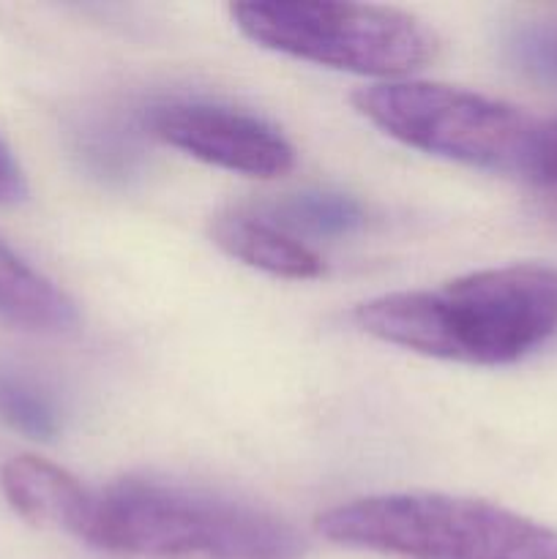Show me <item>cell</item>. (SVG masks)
Segmentation results:
<instances>
[{"label": "cell", "mask_w": 557, "mask_h": 559, "mask_svg": "<svg viewBox=\"0 0 557 559\" xmlns=\"http://www.w3.org/2000/svg\"><path fill=\"white\" fill-rule=\"evenodd\" d=\"M366 336L407 353L467 366H508L557 333V267H486L413 293L355 306Z\"/></svg>", "instance_id": "cell-1"}, {"label": "cell", "mask_w": 557, "mask_h": 559, "mask_svg": "<svg viewBox=\"0 0 557 559\" xmlns=\"http://www.w3.org/2000/svg\"><path fill=\"white\" fill-rule=\"evenodd\" d=\"M82 544L151 559L304 557V538L273 513L156 478H120L98 489Z\"/></svg>", "instance_id": "cell-2"}, {"label": "cell", "mask_w": 557, "mask_h": 559, "mask_svg": "<svg viewBox=\"0 0 557 559\" xmlns=\"http://www.w3.org/2000/svg\"><path fill=\"white\" fill-rule=\"evenodd\" d=\"M317 533L399 559H557V530L495 502L429 491L342 502L317 516Z\"/></svg>", "instance_id": "cell-3"}, {"label": "cell", "mask_w": 557, "mask_h": 559, "mask_svg": "<svg viewBox=\"0 0 557 559\" xmlns=\"http://www.w3.org/2000/svg\"><path fill=\"white\" fill-rule=\"evenodd\" d=\"M229 14L262 49L349 74L388 76V82L418 71L437 49L424 22L388 5L251 0L229 5Z\"/></svg>", "instance_id": "cell-4"}, {"label": "cell", "mask_w": 557, "mask_h": 559, "mask_svg": "<svg viewBox=\"0 0 557 559\" xmlns=\"http://www.w3.org/2000/svg\"><path fill=\"white\" fill-rule=\"evenodd\" d=\"M360 118L402 145L524 178L538 120L497 98L424 80H393L353 96Z\"/></svg>", "instance_id": "cell-5"}, {"label": "cell", "mask_w": 557, "mask_h": 559, "mask_svg": "<svg viewBox=\"0 0 557 559\" xmlns=\"http://www.w3.org/2000/svg\"><path fill=\"white\" fill-rule=\"evenodd\" d=\"M153 136L186 156L246 178L273 180L295 167V147L257 115L216 102H169L147 115Z\"/></svg>", "instance_id": "cell-6"}, {"label": "cell", "mask_w": 557, "mask_h": 559, "mask_svg": "<svg viewBox=\"0 0 557 559\" xmlns=\"http://www.w3.org/2000/svg\"><path fill=\"white\" fill-rule=\"evenodd\" d=\"M0 491L11 511L33 527L60 530L80 544L85 538L96 491L87 489L69 469L22 453L0 467Z\"/></svg>", "instance_id": "cell-7"}, {"label": "cell", "mask_w": 557, "mask_h": 559, "mask_svg": "<svg viewBox=\"0 0 557 559\" xmlns=\"http://www.w3.org/2000/svg\"><path fill=\"white\" fill-rule=\"evenodd\" d=\"M211 238L233 260L289 282H311L325 273V260L298 235L287 233L271 218L244 211H224L213 216Z\"/></svg>", "instance_id": "cell-8"}, {"label": "cell", "mask_w": 557, "mask_h": 559, "mask_svg": "<svg viewBox=\"0 0 557 559\" xmlns=\"http://www.w3.org/2000/svg\"><path fill=\"white\" fill-rule=\"evenodd\" d=\"M76 320L74 300L0 238V322L27 333L58 336L71 331Z\"/></svg>", "instance_id": "cell-9"}, {"label": "cell", "mask_w": 557, "mask_h": 559, "mask_svg": "<svg viewBox=\"0 0 557 559\" xmlns=\"http://www.w3.org/2000/svg\"><path fill=\"white\" fill-rule=\"evenodd\" d=\"M273 224L287 233H309L320 238H342L358 233L366 211L355 197L339 191H298L271 205Z\"/></svg>", "instance_id": "cell-10"}, {"label": "cell", "mask_w": 557, "mask_h": 559, "mask_svg": "<svg viewBox=\"0 0 557 559\" xmlns=\"http://www.w3.org/2000/svg\"><path fill=\"white\" fill-rule=\"evenodd\" d=\"M0 420L31 440H55L63 429L52 393L20 366L0 360Z\"/></svg>", "instance_id": "cell-11"}, {"label": "cell", "mask_w": 557, "mask_h": 559, "mask_svg": "<svg viewBox=\"0 0 557 559\" xmlns=\"http://www.w3.org/2000/svg\"><path fill=\"white\" fill-rule=\"evenodd\" d=\"M506 55L524 76L557 87V20H528L506 33Z\"/></svg>", "instance_id": "cell-12"}, {"label": "cell", "mask_w": 557, "mask_h": 559, "mask_svg": "<svg viewBox=\"0 0 557 559\" xmlns=\"http://www.w3.org/2000/svg\"><path fill=\"white\" fill-rule=\"evenodd\" d=\"M522 180L533 186L544 211L557 216V118L544 120V123L538 120L533 153H530Z\"/></svg>", "instance_id": "cell-13"}, {"label": "cell", "mask_w": 557, "mask_h": 559, "mask_svg": "<svg viewBox=\"0 0 557 559\" xmlns=\"http://www.w3.org/2000/svg\"><path fill=\"white\" fill-rule=\"evenodd\" d=\"M25 175H22L20 164L14 162L5 142L0 140V205H14V202L25 200Z\"/></svg>", "instance_id": "cell-14"}]
</instances>
